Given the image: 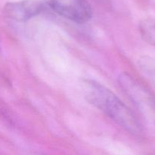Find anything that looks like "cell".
<instances>
[{
  "label": "cell",
  "mask_w": 155,
  "mask_h": 155,
  "mask_svg": "<svg viewBox=\"0 0 155 155\" xmlns=\"http://www.w3.org/2000/svg\"><path fill=\"white\" fill-rule=\"evenodd\" d=\"M139 32L142 39L155 47V19H144L139 24Z\"/></svg>",
  "instance_id": "obj_5"
},
{
  "label": "cell",
  "mask_w": 155,
  "mask_h": 155,
  "mask_svg": "<svg viewBox=\"0 0 155 155\" xmlns=\"http://www.w3.org/2000/svg\"><path fill=\"white\" fill-rule=\"evenodd\" d=\"M86 100L128 132L135 135L142 132V126L130 108L110 90L92 80L83 81Z\"/></svg>",
  "instance_id": "obj_1"
},
{
  "label": "cell",
  "mask_w": 155,
  "mask_h": 155,
  "mask_svg": "<svg viewBox=\"0 0 155 155\" xmlns=\"http://www.w3.org/2000/svg\"><path fill=\"white\" fill-rule=\"evenodd\" d=\"M46 8V3L40 0H21L7 3L3 9V13L9 21L24 22L39 15Z\"/></svg>",
  "instance_id": "obj_3"
},
{
  "label": "cell",
  "mask_w": 155,
  "mask_h": 155,
  "mask_svg": "<svg viewBox=\"0 0 155 155\" xmlns=\"http://www.w3.org/2000/svg\"><path fill=\"white\" fill-rule=\"evenodd\" d=\"M119 84L128 97L139 106L151 104V95L135 79L127 74H121L118 78Z\"/></svg>",
  "instance_id": "obj_4"
},
{
  "label": "cell",
  "mask_w": 155,
  "mask_h": 155,
  "mask_svg": "<svg viewBox=\"0 0 155 155\" xmlns=\"http://www.w3.org/2000/svg\"><path fill=\"white\" fill-rule=\"evenodd\" d=\"M48 5L59 15L77 24L86 23L92 16L87 0H48Z\"/></svg>",
  "instance_id": "obj_2"
}]
</instances>
